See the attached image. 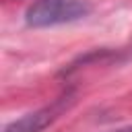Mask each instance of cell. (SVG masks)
<instances>
[{
    "label": "cell",
    "mask_w": 132,
    "mask_h": 132,
    "mask_svg": "<svg viewBox=\"0 0 132 132\" xmlns=\"http://www.w3.org/2000/svg\"><path fill=\"white\" fill-rule=\"evenodd\" d=\"M91 12L87 0H37L25 12V23L29 27H54L64 23H74Z\"/></svg>",
    "instance_id": "6da1fadb"
},
{
    "label": "cell",
    "mask_w": 132,
    "mask_h": 132,
    "mask_svg": "<svg viewBox=\"0 0 132 132\" xmlns=\"http://www.w3.org/2000/svg\"><path fill=\"white\" fill-rule=\"evenodd\" d=\"M54 120V111L52 109H39V111H31L25 113L23 118L10 122L4 132H41L43 128H47Z\"/></svg>",
    "instance_id": "7a4b0ae2"
},
{
    "label": "cell",
    "mask_w": 132,
    "mask_h": 132,
    "mask_svg": "<svg viewBox=\"0 0 132 132\" xmlns=\"http://www.w3.org/2000/svg\"><path fill=\"white\" fill-rule=\"evenodd\" d=\"M111 132H132V126H124V128H118V130H111Z\"/></svg>",
    "instance_id": "3957f363"
}]
</instances>
